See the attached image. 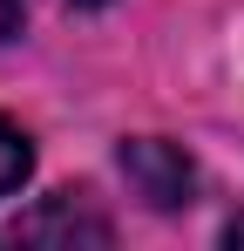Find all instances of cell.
I'll list each match as a JSON object with an SVG mask.
<instances>
[{
	"instance_id": "obj_1",
	"label": "cell",
	"mask_w": 244,
	"mask_h": 251,
	"mask_svg": "<svg viewBox=\"0 0 244 251\" xmlns=\"http://www.w3.org/2000/svg\"><path fill=\"white\" fill-rule=\"evenodd\" d=\"M14 238L21 245H109L116 231H109V217L88 204L81 190H54L41 210H27L14 224Z\"/></svg>"
},
{
	"instance_id": "obj_2",
	"label": "cell",
	"mask_w": 244,
	"mask_h": 251,
	"mask_svg": "<svg viewBox=\"0 0 244 251\" xmlns=\"http://www.w3.org/2000/svg\"><path fill=\"white\" fill-rule=\"evenodd\" d=\"M122 176H129V183H136L156 210L190 204V183H197V170L183 163V150H170V143H156V136L122 143Z\"/></svg>"
},
{
	"instance_id": "obj_3",
	"label": "cell",
	"mask_w": 244,
	"mask_h": 251,
	"mask_svg": "<svg viewBox=\"0 0 244 251\" xmlns=\"http://www.w3.org/2000/svg\"><path fill=\"white\" fill-rule=\"evenodd\" d=\"M27 170H34V143L14 123H0V197H14V190L27 183Z\"/></svg>"
},
{
	"instance_id": "obj_4",
	"label": "cell",
	"mask_w": 244,
	"mask_h": 251,
	"mask_svg": "<svg viewBox=\"0 0 244 251\" xmlns=\"http://www.w3.org/2000/svg\"><path fill=\"white\" fill-rule=\"evenodd\" d=\"M21 14H27V0H0V41L21 34Z\"/></svg>"
},
{
	"instance_id": "obj_5",
	"label": "cell",
	"mask_w": 244,
	"mask_h": 251,
	"mask_svg": "<svg viewBox=\"0 0 244 251\" xmlns=\"http://www.w3.org/2000/svg\"><path fill=\"white\" fill-rule=\"evenodd\" d=\"M224 238H231V245H244V210L231 217V224H224Z\"/></svg>"
},
{
	"instance_id": "obj_6",
	"label": "cell",
	"mask_w": 244,
	"mask_h": 251,
	"mask_svg": "<svg viewBox=\"0 0 244 251\" xmlns=\"http://www.w3.org/2000/svg\"><path fill=\"white\" fill-rule=\"evenodd\" d=\"M75 7H102V0H75Z\"/></svg>"
}]
</instances>
